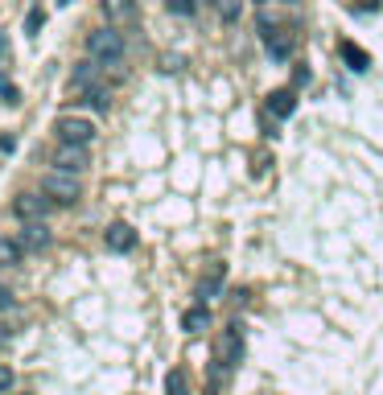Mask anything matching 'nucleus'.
<instances>
[{
    "label": "nucleus",
    "mask_w": 383,
    "mask_h": 395,
    "mask_svg": "<svg viewBox=\"0 0 383 395\" xmlns=\"http://www.w3.org/2000/svg\"><path fill=\"white\" fill-rule=\"evenodd\" d=\"M240 354H243V334H240V326L218 329V338H215V367H211V379H215V383H223L227 375L240 367Z\"/></svg>",
    "instance_id": "nucleus-1"
},
{
    "label": "nucleus",
    "mask_w": 383,
    "mask_h": 395,
    "mask_svg": "<svg viewBox=\"0 0 383 395\" xmlns=\"http://www.w3.org/2000/svg\"><path fill=\"white\" fill-rule=\"evenodd\" d=\"M87 54L95 58L99 66H112L120 74V62H124V33L120 29H95V33H87Z\"/></svg>",
    "instance_id": "nucleus-2"
},
{
    "label": "nucleus",
    "mask_w": 383,
    "mask_h": 395,
    "mask_svg": "<svg viewBox=\"0 0 383 395\" xmlns=\"http://www.w3.org/2000/svg\"><path fill=\"white\" fill-rule=\"evenodd\" d=\"M42 194H46L54 206H74L83 198V182L74 173H62V169H49L42 177Z\"/></svg>",
    "instance_id": "nucleus-3"
},
{
    "label": "nucleus",
    "mask_w": 383,
    "mask_h": 395,
    "mask_svg": "<svg viewBox=\"0 0 383 395\" xmlns=\"http://www.w3.org/2000/svg\"><path fill=\"white\" fill-rule=\"evenodd\" d=\"M54 132H58V144H91L95 140V124L83 116H58Z\"/></svg>",
    "instance_id": "nucleus-4"
},
{
    "label": "nucleus",
    "mask_w": 383,
    "mask_h": 395,
    "mask_svg": "<svg viewBox=\"0 0 383 395\" xmlns=\"http://www.w3.org/2000/svg\"><path fill=\"white\" fill-rule=\"evenodd\" d=\"M99 74H103V66H99L95 58L91 62H78V66L71 70V83H66V95L71 99H87V95L99 87Z\"/></svg>",
    "instance_id": "nucleus-5"
},
{
    "label": "nucleus",
    "mask_w": 383,
    "mask_h": 395,
    "mask_svg": "<svg viewBox=\"0 0 383 395\" xmlns=\"http://www.w3.org/2000/svg\"><path fill=\"white\" fill-rule=\"evenodd\" d=\"M91 144H58L54 148V169H62V173H83V169H91V153H87Z\"/></svg>",
    "instance_id": "nucleus-6"
},
{
    "label": "nucleus",
    "mask_w": 383,
    "mask_h": 395,
    "mask_svg": "<svg viewBox=\"0 0 383 395\" xmlns=\"http://www.w3.org/2000/svg\"><path fill=\"white\" fill-rule=\"evenodd\" d=\"M49 202L46 194H17L13 198V214L21 218V223H46V214H49Z\"/></svg>",
    "instance_id": "nucleus-7"
},
{
    "label": "nucleus",
    "mask_w": 383,
    "mask_h": 395,
    "mask_svg": "<svg viewBox=\"0 0 383 395\" xmlns=\"http://www.w3.org/2000/svg\"><path fill=\"white\" fill-rule=\"evenodd\" d=\"M264 42H268V54L276 62H288L293 49H297V33L293 29H268V21H264Z\"/></svg>",
    "instance_id": "nucleus-8"
},
{
    "label": "nucleus",
    "mask_w": 383,
    "mask_h": 395,
    "mask_svg": "<svg viewBox=\"0 0 383 395\" xmlns=\"http://www.w3.org/2000/svg\"><path fill=\"white\" fill-rule=\"evenodd\" d=\"M17 243H21V252H46L49 243H54V231H49L46 223H25L21 231H17Z\"/></svg>",
    "instance_id": "nucleus-9"
},
{
    "label": "nucleus",
    "mask_w": 383,
    "mask_h": 395,
    "mask_svg": "<svg viewBox=\"0 0 383 395\" xmlns=\"http://www.w3.org/2000/svg\"><path fill=\"white\" fill-rule=\"evenodd\" d=\"M103 17H107L112 29L136 25V0H103Z\"/></svg>",
    "instance_id": "nucleus-10"
},
{
    "label": "nucleus",
    "mask_w": 383,
    "mask_h": 395,
    "mask_svg": "<svg viewBox=\"0 0 383 395\" xmlns=\"http://www.w3.org/2000/svg\"><path fill=\"white\" fill-rule=\"evenodd\" d=\"M223 280H227V264H211V272L198 280V305L215 301V297H218V288H223Z\"/></svg>",
    "instance_id": "nucleus-11"
},
{
    "label": "nucleus",
    "mask_w": 383,
    "mask_h": 395,
    "mask_svg": "<svg viewBox=\"0 0 383 395\" xmlns=\"http://www.w3.org/2000/svg\"><path fill=\"white\" fill-rule=\"evenodd\" d=\"M103 239H107V252H132V247H136V231H132L128 223H112Z\"/></svg>",
    "instance_id": "nucleus-12"
},
{
    "label": "nucleus",
    "mask_w": 383,
    "mask_h": 395,
    "mask_svg": "<svg viewBox=\"0 0 383 395\" xmlns=\"http://www.w3.org/2000/svg\"><path fill=\"white\" fill-rule=\"evenodd\" d=\"M268 112H272V116H281V119H288L293 112H297V91H293V87L272 91V95H268Z\"/></svg>",
    "instance_id": "nucleus-13"
},
{
    "label": "nucleus",
    "mask_w": 383,
    "mask_h": 395,
    "mask_svg": "<svg viewBox=\"0 0 383 395\" xmlns=\"http://www.w3.org/2000/svg\"><path fill=\"white\" fill-rule=\"evenodd\" d=\"M338 54L346 58V66L355 70V74H363V70H371V54L363 46H355V42H338Z\"/></svg>",
    "instance_id": "nucleus-14"
},
{
    "label": "nucleus",
    "mask_w": 383,
    "mask_h": 395,
    "mask_svg": "<svg viewBox=\"0 0 383 395\" xmlns=\"http://www.w3.org/2000/svg\"><path fill=\"white\" fill-rule=\"evenodd\" d=\"M0 322H4V329H13L21 322V305H17V297H13L8 284H0Z\"/></svg>",
    "instance_id": "nucleus-15"
},
{
    "label": "nucleus",
    "mask_w": 383,
    "mask_h": 395,
    "mask_svg": "<svg viewBox=\"0 0 383 395\" xmlns=\"http://www.w3.org/2000/svg\"><path fill=\"white\" fill-rule=\"evenodd\" d=\"M182 329H186V334H206V329H211V309H206V305L186 309V313H182Z\"/></svg>",
    "instance_id": "nucleus-16"
},
{
    "label": "nucleus",
    "mask_w": 383,
    "mask_h": 395,
    "mask_svg": "<svg viewBox=\"0 0 383 395\" xmlns=\"http://www.w3.org/2000/svg\"><path fill=\"white\" fill-rule=\"evenodd\" d=\"M165 395H190V375L182 371V367H173L165 375Z\"/></svg>",
    "instance_id": "nucleus-17"
},
{
    "label": "nucleus",
    "mask_w": 383,
    "mask_h": 395,
    "mask_svg": "<svg viewBox=\"0 0 383 395\" xmlns=\"http://www.w3.org/2000/svg\"><path fill=\"white\" fill-rule=\"evenodd\" d=\"M21 243L17 239H0V268H17L21 264Z\"/></svg>",
    "instance_id": "nucleus-18"
},
{
    "label": "nucleus",
    "mask_w": 383,
    "mask_h": 395,
    "mask_svg": "<svg viewBox=\"0 0 383 395\" xmlns=\"http://www.w3.org/2000/svg\"><path fill=\"white\" fill-rule=\"evenodd\" d=\"M42 21H46V13H42V8L33 4V8H29V17H25V37H37V29H42Z\"/></svg>",
    "instance_id": "nucleus-19"
},
{
    "label": "nucleus",
    "mask_w": 383,
    "mask_h": 395,
    "mask_svg": "<svg viewBox=\"0 0 383 395\" xmlns=\"http://www.w3.org/2000/svg\"><path fill=\"white\" fill-rule=\"evenodd\" d=\"M240 0H218V17H223V21H240Z\"/></svg>",
    "instance_id": "nucleus-20"
},
{
    "label": "nucleus",
    "mask_w": 383,
    "mask_h": 395,
    "mask_svg": "<svg viewBox=\"0 0 383 395\" xmlns=\"http://www.w3.org/2000/svg\"><path fill=\"white\" fill-rule=\"evenodd\" d=\"M169 13H177V17H194V0H165Z\"/></svg>",
    "instance_id": "nucleus-21"
},
{
    "label": "nucleus",
    "mask_w": 383,
    "mask_h": 395,
    "mask_svg": "<svg viewBox=\"0 0 383 395\" xmlns=\"http://www.w3.org/2000/svg\"><path fill=\"white\" fill-rule=\"evenodd\" d=\"M0 103H8V107L17 103V87H13L8 78H0Z\"/></svg>",
    "instance_id": "nucleus-22"
},
{
    "label": "nucleus",
    "mask_w": 383,
    "mask_h": 395,
    "mask_svg": "<svg viewBox=\"0 0 383 395\" xmlns=\"http://www.w3.org/2000/svg\"><path fill=\"white\" fill-rule=\"evenodd\" d=\"M8 387H13V371H8V367H0V391H8Z\"/></svg>",
    "instance_id": "nucleus-23"
},
{
    "label": "nucleus",
    "mask_w": 383,
    "mask_h": 395,
    "mask_svg": "<svg viewBox=\"0 0 383 395\" xmlns=\"http://www.w3.org/2000/svg\"><path fill=\"white\" fill-rule=\"evenodd\" d=\"M58 4H71V0H58Z\"/></svg>",
    "instance_id": "nucleus-24"
},
{
    "label": "nucleus",
    "mask_w": 383,
    "mask_h": 395,
    "mask_svg": "<svg viewBox=\"0 0 383 395\" xmlns=\"http://www.w3.org/2000/svg\"><path fill=\"white\" fill-rule=\"evenodd\" d=\"M285 4H297V0H285Z\"/></svg>",
    "instance_id": "nucleus-25"
},
{
    "label": "nucleus",
    "mask_w": 383,
    "mask_h": 395,
    "mask_svg": "<svg viewBox=\"0 0 383 395\" xmlns=\"http://www.w3.org/2000/svg\"><path fill=\"white\" fill-rule=\"evenodd\" d=\"M211 4H218V0H211Z\"/></svg>",
    "instance_id": "nucleus-26"
}]
</instances>
